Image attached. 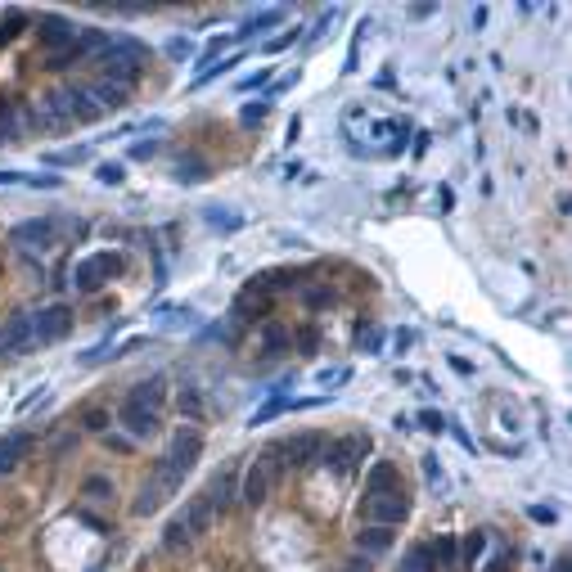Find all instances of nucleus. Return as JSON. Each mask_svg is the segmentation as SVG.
<instances>
[{
    "label": "nucleus",
    "mask_w": 572,
    "mask_h": 572,
    "mask_svg": "<svg viewBox=\"0 0 572 572\" xmlns=\"http://www.w3.org/2000/svg\"><path fill=\"white\" fill-rule=\"evenodd\" d=\"M284 473V460H280V446H266L262 455H257L253 464L244 469V478H239V500H244L248 509H262L266 500H271L275 491V478Z\"/></svg>",
    "instance_id": "f257e3e1"
},
{
    "label": "nucleus",
    "mask_w": 572,
    "mask_h": 572,
    "mask_svg": "<svg viewBox=\"0 0 572 572\" xmlns=\"http://www.w3.org/2000/svg\"><path fill=\"white\" fill-rule=\"evenodd\" d=\"M118 275H122V257L118 253H91L68 271V284H73L82 298H95V293H100L109 280H118Z\"/></svg>",
    "instance_id": "f03ea898"
},
{
    "label": "nucleus",
    "mask_w": 572,
    "mask_h": 572,
    "mask_svg": "<svg viewBox=\"0 0 572 572\" xmlns=\"http://www.w3.org/2000/svg\"><path fill=\"white\" fill-rule=\"evenodd\" d=\"M199 460H203V433L199 428H181V433H172V442H167L163 460H158V473H167L172 482H185V473Z\"/></svg>",
    "instance_id": "7ed1b4c3"
},
{
    "label": "nucleus",
    "mask_w": 572,
    "mask_h": 572,
    "mask_svg": "<svg viewBox=\"0 0 572 572\" xmlns=\"http://www.w3.org/2000/svg\"><path fill=\"white\" fill-rule=\"evenodd\" d=\"M410 509H415V500H410V491H406V487L383 491V496L361 500V518H370V523H379V527H397V523H406Z\"/></svg>",
    "instance_id": "20e7f679"
},
{
    "label": "nucleus",
    "mask_w": 572,
    "mask_h": 572,
    "mask_svg": "<svg viewBox=\"0 0 572 572\" xmlns=\"http://www.w3.org/2000/svg\"><path fill=\"white\" fill-rule=\"evenodd\" d=\"M32 334H37V347H55L73 334V307L68 302H50V307L32 311Z\"/></svg>",
    "instance_id": "39448f33"
},
{
    "label": "nucleus",
    "mask_w": 572,
    "mask_h": 572,
    "mask_svg": "<svg viewBox=\"0 0 572 572\" xmlns=\"http://www.w3.org/2000/svg\"><path fill=\"white\" fill-rule=\"evenodd\" d=\"M280 446V455H284V464L289 469H311V464H320V455H325V446H329V437L320 433V428H307V433H293L289 442H275Z\"/></svg>",
    "instance_id": "423d86ee"
},
{
    "label": "nucleus",
    "mask_w": 572,
    "mask_h": 572,
    "mask_svg": "<svg viewBox=\"0 0 572 572\" xmlns=\"http://www.w3.org/2000/svg\"><path fill=\"white\" fill-rule=\"evenodd\" d=\"M365 455H370V433H352V437H343V442H329L320 464H329L338 478H347V473L361 469Z\"/></svg>",
    "instance_id": "0eeeda50"
},
{
    "label": "nucleus",
    "mask_w": 572,
    "mask_h": 572,
    "mask_svg": "<svg viewBox=\"0 0 572 572\" xmlns=\"http://www.w3.org/2000/svg\"><path fill=\"white\" fill-rule=\"evenodd\" d=\"M10 244L46 253V248L59 244V221L55 217H28V221H19V226H10Z\"/></svg>",
    "instance_id": "6e6552de"
},
{
    "label": "nucleus",
    "mask_w": 572,
    "mask_h": 572,
    "mask_svg": "<svg viewBox=\"0 0 572 572\" xmlns=\"http://www.w3.org/2000/svg\"><path fill=\"white\" fill-rule=\"evenodd\" d=\"M0 347L5 356H28L37 347V334H32V311H10L0 320Z\"/></svg>",
    "instance_id": "1a4fd4ad"
},
{
    "label": "nucleus",
    "mask_w": 572,
    "mask_h": 572,
    "mask_svg": "<svg viewBox=\"0 0 572 572\" xmlns=\"http://www.w3.org/2000/svg\"><path fill=\"white\" fill-rule=\"evenodd\" d=\"M118 424L127 428V442H154V437L163 433V419H158L154 410H145V406H131V401H122Z\"/></svg>",
    "instance_id": "9d476101"
},
{
    "label": "nucleus",
    "mask_w": 572,
    "mask_h": 572,
    "mask_svg": "<svg viewBox=\"0 0 572 572\" xmlns=\"http://www.w3.org/2000/svg\"><path fill=\"white\" fill-rule=\"evenodd\" d=\"M37 41H41V50H50V59L64 55V50L77 41L73 19H64V14H41V23H37Z\"/></svg>",
    "instance_id": "9b49d317"
},
{
    "label": "nucleus",
    "mask_w": 572,
    "mask_h": 572,
    "mask_svg": "<svg viewBox=\"0 0 572 572\" xmlns=\"http://www.w3.org/2000/svg\"><path fill=\"white\" fill-rule=\"evenodd\" d=\"M176 487H181V482H172L167 473H158V469H154V478H149L145 487H140V496H136V505H131V514H136V518L158 514V509L167 505V496H172Z\"/></svg>",
    "instance_id": "f8f14e48"
},
{
    "label": "nucleus",
    "mask_w": 572,
    "mask_h": 572,
    "mask_svg": "<svg viewBox=\"0 0 572 572\" xmlns=\"http://www.w3.org/2000/svg\"><path fill=\"white\" fill-rule=\"evenodd\" d=\"M208 505H212V514L217 518H226L230 509H235V500H239V478H235V469H226V473H217V478L208 482Z\"/></svg>",
    "instance_id": "ddd939ff"
},
{
    "label": "nucleus",
    "mask_w": 572,
    "mask_h": 572,
    "mask_svg": "<svg viewBox=\"0 0 572 572\" xmlns=\"http://www.w3.org/2000/svg\"><path fill=\"white\" fill-rule=\"evenodd\" d=\"M64 104H68V118H73V127H91V122L104 118V109L91 100V91H86V86H64Z\"/></svg>",
    "instance_id": "4468645a"
},
{
    "label": "nucleus",
    "mask_w": 572,
    "mask_h": 572,
    "mask_svg": "<svg viewBox=\"0 0 572 572\" xmlns=\"http://www.w3.org/2000/svg\"><path fill=\"white\" fill-rule=\"evenodd\" d=\"M32 446H37V437L23 433V428H19V433H5V437H0V478L19 469V464L32 455Z\"/></svg>",
    "instance_id": "2eb2a0df"
},
{
    "label": "nucleus",
    "mask_w": 572,
    "mask_h": 572,
    "mask_svg": "<svg viewBox=\"0 0 572 572\" xmlns=\"http://www.w3.org/2000/svg\"><path fill=\"white\" fill-rule=\"evenodd\" d=\"M127 401L131 406H145V410H163V401H167V379L163 374H149V379H140V383H131V392H127Z\"/></svg>",
    "instance_id": "dca6fc26"
},
{
    "label": "nucleus",
    "mask_w": 572,
    "mask_h": 572,
    "mask_svg": "<svg viewBox=\"0 0 572 572\" xmlns=\"http://www.w3.org/2000/svg\"><path fill=\"white\" fill-rule=\"evenodd\" d=\"M230 316H235L239 325H253V320H266V316H271V298H266V293H257L253 284H248V289L235 298V311H230Z\"/></svg>",
    "instance_id": "f3484780"
},
{
    "label": "nucleus",
    "mask_w": 572,
    "mask_h": 572,
    "mask_svg": "<svg viewBox=\"0 0 572 572\" xmlns=\"http://www.w3.org/2000/svg\"><path fill=\"white\" fill-rule=\"evenodd\" d=\"M401 487V469L392 460H374L370 473H365V500L383 496V491H397Z\"/></svg>",
    "instance_id": "a211bd4d"
},
{
    "label": "nucleus",
    "mask_w": 572,
    "mask_h": 572,
    "mask_svg": "<svg viewBox=\"0 0 572 572\" xmlns=\"http://www.w3.org/2000/svg\"><path fill=\"white\" fill-rule=\"evenodd\" d=\"M181 518H185V527H190V536L199 541V536H208L212 532V523H217V514H212V505H208V496H190V505L181 509Z\"/></svg>",
    "instance_id": "6ab92c4d"
},
{
    "label": "nucleus",
    "mask_w": 572,
    "mask_h": 572,
    "mask_svg": "<svg viewBox=\"0 0 572 572\" xmlns=\"http://www.w3.org/2000/svg\"><path fill=\"white\" fill-rule=\"evenodd\" d=\"M392 541H397V532H392V527H379V523H365L361 532H356V550H361L365 559H374V554H388Z\"/></svg>",
    "instance_id": "aec40b11"
},
{
    "label": "nucleus",
    "mask_w": 572,
    "mask_h": 572,
    "mask_svg": "<svg viewBox=\"0 0 572 572\" xmlns=\"http://www.w3.org/2000/svg\"><path fill=\"white\" fill-rule=\"evenodd\" d=\"M257 347H262L266 361H275V356H284L293 347V334L280 325V320H262V334H257Z\"/></svg>",
    "instance_id": "412c9836"
},
{
    "label": "nucleus",
    "mask_w": 572,
    "mask_h": 572,
    "mask_svg": "<svg viewBox=\"0 0 572 572\" xmlns=\"http://www.w3.org/2000/svg\"><path fill=\"white\" fill-rule=\"evenodd\" d=\"M86 91H91V100L100 104L104 113H118V109H127V100H131V91H127V86H118V82H104V77H95V82L86 86Z\"/></svg>",
    "instance_id": "4be33fe9"
},
{
    "label": "nucleus",
    "mask_w": 572,
    "mask_h": 572,
    "mask_svg": "<svg viewBox=\"0 0 572 572\" xmlns=\"http://www.w3.org/2000/svg\"><path fill=\"white\" fill-rule=\"evenodd\" d=\"M172 181H176V185H208V181H212V167L203 163L199 154H190V158H176V167H172Z\"/></svg>",
    "instance_id": "5701e85b"
},
{
    "label": "nucleus",
    "mask_w": 572,
    "mask_h": 572,
    "mask_svg": "<svg viewBox=\"0 0 572 572\" xmlns=\"http://www.w3.org/2000/svg\"><path fill=\"white\" fill-rule=\"evenodd\" d=\"M176 410H181L190 424H203V415H208V406H203V388L181 383V392H176Z\"/></svg>",
    "instance_id": "b1692460"
},
{
    "label": "nucleus",
    "mask_w": 572,
    "mask_h": 572,
    "mask_svg": "<svg viewBox=\"0 0 572 572\" xmlns=\"http://www.w3.org/2000/svg\"><path fill=\"white\" fill-rule=\"evenodd\" d=\"M482 554H487V532H469V536L460 541V559H455V572H473Z\"/></svg>",
    "instance_id": "393cba45"
},
{
    "label": "nucleus",
    "mask_w": 572,
    "mask_h": 572,
    "mask_svg": "<svg viewBox=\"0 0 572 572\" xmlns=\"http://www.w3.org/2000/svg\"><path fill=\"white\" fill-rule=\"evenodd\" d=\"M275 23H284V10H280V5H275V10H262V14H248V19L239 23L235 37H239V41L262 37V32H266V28H275Z\"/></svg>",
    "instance_id": "a878e982"
},
{
    "label": "nucleus",
    "mask_w": 572,
    "mask_h": 572,
    "mask_svg": "<svg viewBox=\"0 0 572 572\" xmlns=\"http://www.w3.org/2000/svg\"><path fill=\"white\" fill-rule=\"evenodd\" d=\"M203 221H208L212 230H221V235H239L244 230V217L230 208H221V203H212V208H203Z\"/></svg>",
    "instance_id": "bb28decb"
},
{
    "label": "nucleus",
    "mask_w": 572,
    "mask_h": 572,
    "mask_svg": "<svg viewBox=\"0 0 572 572\" xmlns=\"http://www.w3.org/2000/svg\"><path fill=\"white\" fill-rule=\"evenodd\" d=\"M428 550H433V568L455 572V559H460V536H437Z\"/></svg>",
    "instance_id": "cd10ccee"
},
{
    "label": "nucleus",
    "mask_w": 572,
    "mask_h": 572,
    "mask_svg": "<svg viewBox=\"0 0 572 572\" xmlns=\"http://www.w3.org/2000/svg\"><path fill=\"white\" fill-rule=\"evenodd\" d=\"M194 545V536H190V527H185V518L176 514L172 523L163 527V550H172V554H181V550H190Z\"/></svg>",
    "instance_id": "c85d7f7f"
},
{
    "label": "nucleus",
    "mask_w": 572,
    "mask_h": 572,
    "mask_svg": "<svg viewBox=\"0 0 572 572\" xmlns=\"http://www.w3.org/2000/svg\"><path fill=\"white\" fill-rule=\"evenodd\" d=\"M397 572H437L433 568V550H428V545H410V554L401 559Z\"/></svg>",
    "instance_id": "c756f323"
},
{
    "label": "nucleus",
    "mask_w": 572,
    "mask_h": 572,
    "mask_svg": "<svg viewBox=\"0 0 572 572\" xmlns=\"http://www.w3.org/2000/svg\"><path fill=\"white\" fill-rule=\"evenodd\" d=\"M302 307H311V311H325V307H334V289H329V284H302Z\"/></svg>",
    "instance_id": "7c9ffc66"
},
{
    "label": "nucleus",
    "mask_w": 572,
    "mask_h": 572,
    "mask_svg": "<svg viewBox=\"0 0 572 572\" xmlns=\"http://www.w3.org/2000/svg\"><path fill=\"white\" fill-rule=\"evenodd\" d=\"M91 158V149L77 145V149H55V154H46V167H77Z\"/></svg>",
    "instance_id": "2f4dec72"
},
{
    "label": "nucleus",
    "mask_w": 572,
    "mask_h": 572,
    "mask_svg": "<svg viewBox=\"0 0 572 572\" xmlns=\"http://www.w3.org/2000/svg\"><path fill=\"white\" fill-rule=\"evenodd\" d=\"M95 181L113 185V190H118V185H127V163H113V158H109V163H100V167H95Z\"/></svg>",
    "instance_id": "473e14b6"
},
{
    "label": "nucleus",
    "mask_w": 572,
    "mask_h": 572,
    "mask_svg": "<svg viewBox=\"0 0 572 572\" xmlns=\"http://www.w3.org/2000/svg\"><path fill=\"white\" fill-rule=\"evenodd\" d=\"M59 221V244H77V239H86V221L82 217H55Z\"/></svg>",
    "instance_id": "72a5a7b5"
},
{
    "label": "nucleus",
    "mask_w": 572,
    "mask_h": 572,
    "mask_svg": "<svg viewBox=\"0 0 572 572\" xmlns=\"http://www.w3.org/2000/svg\"><path fill=\"white\" fill-rule=\"evenodd\" d=\"M163 55L172 59V64H190V59H194V41H190V37H172V41L163 46Z\"/></svg>",
    "instance_id": "f704fd0d"
},
{
    "label": "nucleus",
    "mask_w": 572,
    "mask_h": 572,
    "mask_svg": "<svg viewBox=\"0 0 572 572\" xmlns=\"http://www.w3.org/2000/svg\"><path fill=\"white\" fill-rule=\"evenodd\" d=\"M356 347H361V352H370V356H379L383 329H379V325H361V329H356Z\"/></svg>",
    "instance_id": "c9c22d12"
},
{
    "label": "nucleus",
    "mask_w": 572,
    "mask_h": 572,
    "mask_svg": "<svg viewBox=\"0 0 572 572\" xmlns=\"http://www.w3.org/2000/svg\"><path fill=\"white\" fill-rule=\"evenodd\" d=\"M23 28H28V14H23V10H10V14H5V23H0V46H5V41H14Z\"/></svg>",
    "instance_id": "e433bc0d"
},
{
    "label": "nucleus",
    "mask_w": 572,
    "mask_h": 572,
    "mask_svg": "<svg viewBox=\"0 0 572 572\" xmlns=\"http://www.w3.org/2000/svg\"><path fill=\"white\" fill-rule=\"evenodd\" d=\"M82 496H91V500H113V482L100 478V473H91V478L82 482Z\"/></svg>",
    "instance_id": "4c0bfd02"
},
{
    "label": "nucleus",
    "mask_w": 572,
    "mask_h": 572,
    "mask_svg": "<svg viewBox=\"0 0 572 572\" xmlns=\"http://www.w3.org/2000/svg\"><path fill=\"white\" fill-rule=\"evenodd\" d=\"M113 424V415L109 410H100V406H91V410H82V428L86 433H104V428Z\"/></svg>",
    "instance_id": "58836bf2"
},
{
    "label": "nucleus",
    "mask_w": 572,
    "mask_h": 572,
    "mask_svg": "<svg viewBox=\"0 0 572 572\" xmlns=\"http://www.w3.org/2000/svg\"><path fill=\"white\" fill-rule=\"evenodd\" d=\"M266 113H271V104H244V113H239V122H244V127H262L266 122Z\"/></svg>",
    "instance_id": "ea45409f"
},
{
    "label": "nucleus",
    "mask_w": 572,
    "mask_h": 572,
    "mask_svg": "<svg viewBox=\"0 0 572 572\" xmlns=\"http://www.w3.org/2000/svg\"><path fill=\"white\" fill-rule=\"evenodd\" d=\"M419 428H424V433H446V415L442 410H419Z\"/></svg>",
    "instance_id": "a19ab883"
},
{
    "label": "nucleus",
    "mask_w": 572,
    "mask_h": 572,
    "mask_svg": "<svg viewBox=\"0 0 572 572\" xmlns=\"http://www.w3.org/2000/svg\"><path fill=\"white\" fill-rule=\"evenodd\" d=\"M293 347H302V352H316V347H320V329L316 325H307V329H298V334H293Z\"/></svg>",
    "instance_id": "79ce46f5"
},
{
    "label": "nucleus",
    "mask_w": 572,
    "mask_h": 572,
    "mask_svg": "<svg viewBox=\"0 0 572 572\" xmlns=\"http://www.w3.org/2000/svg\"><path fill=\"white\" fill-rule=\"evenodd\" d=\"M284 410H289V401H280V397L266 401V406L253 415V428H257V424H266V419H275V415H284Z\"/></svg>",
    "instance_id": "37998d69"
},
{
    "label": "nucleus",
    "mask_w": 572,
    "mask_h": 572,
    "mask_svg": "<svg viewBox=\"0 0 572 572\" xmlns=\"http://www.w3.org/2000/svg\"><path fill=\"white\" fill-rule=\"evenodd\" d=\"M271 82V68H257V73H248L244 82H239V91H257V86Z\"/></svg>",
    "instance_id": "c03bdc74"
},
{
    "label": "nucleus",
    "mask_w": 572,
    "mask_h": 572,
    "mask_svg": "<svg viewBox=\"0 0 572 572\" xmlns=\"http://www.w3.org/2000/svg\"><path fill=\"white\" fill-rule=\"evenodd\" d=\"M158 149H163V140H136V145H131V158H154Z\"/></svg>",
    "instance_id": "a18cd8bd"
},
{
    "label": "nucleus",
    "mask_w": 572,
    "mask_h": 572,
    "mask_svg": "<svg viewBox=\"0 0 572 572\" xmlns=\"http://www.w3.org/2000/svg\"><path fill=\"white\" fill-rule=\"evenodd\" d=\"M230 41H235V37H217V41H208V50H203V55H199V64H212V59H217L221 50L230 46Z\"/></svg>",
    "instance_id": "49530a36"
},
{
    "label": "nucleus",
    "mask_w": 572,
    "mask_h": 572,
    "mask_svg": "<svg viewBox=\"0 0 572 572\" xmlns=\"http://www.w3.org/2000/svg\"><path fill=\"white\" fill-rule=\"evenodd\" d=\"M293 41H302V32H298V28H293V32H284V37H275V41H266V50H271V55H275V50H289Z\"/></svg>",
    "instance_id": "de8ad7c7"
},
{
    "label": "nucleus",
    "mask_w": 572,
    "mask_h": 572,
    "mask_svg": "<svg viewBox=\"0 0 572 572\" xmlns=\"http://www.w3.org/2000/svg\"><path fill=\"white\" fill-rule=\"evenodd\" d=\"M73 446H77V433H64V437H59L55 446H50V455H55V460H64V455L73 451Z\"/></svg>",
    "instance_id": "09e8293b"
},
{
    "label": "nucleus",
    "mask_w": 572,
    "mask_h": 572,
    "mask_svg": "<svg viewBox=\"0 0 572 572\" xmlns=\"http://www.w3.org/2000/svg\"><path fill=\"white\" fill-rule=\"evenodd\" d=\"M338 19V10H325V14H320V19H316V28H311V41H320V37H325V32H329V23H334Z\"/></svg>",
    "instance_id": "8fccbe9b"
},
{
    "label": "nucleus",
    "mask_w": 572,
    "mask_h": 572,
    "mask_svg": "<svg viewBox=\"0 0 572 572\" xmlns=\"http://www.w3.org/2000/svg\"><path fill=\"white\" fill-rule=\"evenodd\" d=\"M347 379V370H320L316 374V383H325V388H329V383H343Z\"/></svg>",
    "instance_id": "3c124183"
},
{
    "label": "nucleus",
    "mask_w": 572,
    "mask_h": 572,
    "mask_svg": "<svg viewBox=\"0 0 572 572\" xmlns=\"http://www.w3.org/2000/svg\"><path fill=\"white\" fill-rule=\"evenodd\" d=\"M424 473L433 482H442V464H437V455H424Z\"/></svg>",
    "instance_id": "603ef678"
},
{
    "label": "nucleus",
    "mask_w": 572,
    "mask_h": 572,
    "mask_svg": "<svg viewBox=\"0 0 572 572\" xmlns=\"http://www.w3.org/2000/svg\"><path fill=\"white\" fill-rule=\"evenodd\" d=\"M527 514H532L536 523H554V509H550V505H532V509H527Z\"/></svg>",
    "instance_id": "864d4df0"
},
{
    "label": "nucleus",
    "mask_w": 572,
    "mask_h": 572,
    "mask_svg": "<svg viewBox=\"0 0 572 572\" xmlns=\"http://www.w3.org/2000/svg\"><path fill=\"white\" fill-rule=\"evenodd\" d=\"M451 370H455V374H473V365L464 361V356H451Z\"/></svg>",
    "instance_id": "5fc2aeb1"
},
{
    "label": "nucleus",
    "mask_w": 572,
    "mask_h": 572,
    "mask_svg": "<svg viewBox=\"0 0 572 572\" xmlns=\"http://www.w3.org/2000/svg\"><path fill=\"white\" fill-rule=\"evenodd\" d=\"M550 572H568V559H563V554H559V559H554V568Z\"/></svg>",
    "instance_id": "6e6d98bb"
},
{
    "label": "nucleus",
    "mask_w": 572,
    "mask_h": 572,
    "mask_svg": "<svg viewBox=\"0 0 572 572\" xmlns=\"http://www.w3.org/2000/svg\"><path fill=\"white\" fill-rule=\"evenodd\" d=\"M0 356H5V347H0Z\"/></svg>",
    "instance_id": "4d7b16f0"
}]
</instances>
